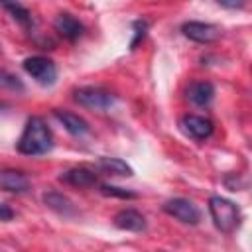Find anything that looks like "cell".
Listing matches in <instances>:
<instances>
[{
  "mask_svg": "<svg viewBox=\"0 0 252 252\" xmlns=\"http://www.w3.org/2000/svg\"><path fill=\"white\" fill-rule=\"evenodd\" d=\"M18 152L24 156H41L47 154L53 148V136L51 130L47 128L45 120L39 116L28 118L24 132L18 140Z\"/></svg>",
  "mask_w": 252,
  "mask_h": 252,
  "instance_id": "cell-1",
  "label": "cell"
},
{
  "mask_svg": "<svg viewBox=\"0 0 252 252\" xmlns=\"http://www.w3.org/2000/svg\"><path fill=\"white\" fill-rule=\"evenodd\" d=\"M209 213L213 217V222L215 226L220 230V232H232L238 224H240V211L238 207L220 197V195H213L209 199Z\"/></svg>",
  "mask_w": 252,
  "mask_h": 252,
  "instance_id": "cell-2",
  "label": "cell"
},
{
  "mask_svg": "<svg viewBox=\"0 0 252 252\" xmlns=\"http://www.w3.org/2000/svg\"><path fill=\"white\" fill-rule=\"evenodd\" d=\"M75 100L85 106V108H93V110H108L116 96L106 91V89H100V87H81L75 91Z\"/></svg>",
  "mask_w": 252,
  "mask_h": 252,
  "instance_id": "cell-3",
  "label": "cell"
},
{
  "mask_svg": "<svg viewBox=\"0 0 252 252\" xmlns=\"http://www.w3.org/2000/svg\"><path fill=\"white\" fill-rule=\"evenodd\" d=\"M24 69L28 75H32V79H35L39 85H45V87L53 85L57 79V69H55L53 61H49L47 57H41V55L24 59Z\"/></svg>",
  "mask_w": 252,
  "mask_h": 252,
  "instance_id": "cell-4",
  "label": "cell"
},
{
  "mask_svg": "<svg viewBox=\"0 0 252 252\" xmlns=\"http://www.w3.org/2000/svg\"><path fill=\"white\" fill-rule=\"evenodd\" d=\"M163 211L185 224H197L201 220V211L197 209V205H193L189 199H183V197L169 199L163 205Z\"/></svg>",
  "mask_w": 252,
  "mask_h": 252,
  "instance_id": "cell-5",
  "label": "cell"
},
{
  "mask_svg": "<svg viewBox=\"0 0 252 252\" xmlns=\"http://www.w3.org/2000/svg\"><path fill=\"white\" fill-rule=\"evenodd\" d=\"M181 32L185 37L197 43H213L220 37V28L207 22H185L181 26Z\"/></svg>",
  "mask_w": 252,
  "mask_h": 252,
  "instance_id": "cell-6",
  "label": "cell"
},
{
  "mask_svg": "<svg viewBox=\"0 0 252 252\" xmlns=\"http://www.w3.org/2000/svg\"><path fill=\"white\" fill-rule=\"evenodd\" d=\"M181 130L193 140H207L213 134V122L199 114H187L181 118Z\"/></svg>",
  "mask_w": 252,
  "mask_h": 252,
  "instance_id": "cell-7",
  "label": "cell"
},
{
  "mask_svg": "<svg viewBox=\"0 0 252 252\" xmlns=\"http://www.w3.org/2000/svg\"><path fill=\"white\" fill-rule=\"evenodd\" d=\"M0 189L8 193H28L30 191V179L20 169H2L0 171Z\"/></svg>",
  "mask_w": 252,
  "mask_h": 252,
  "instance_id": "cell-8",
  "label": "cell"
},
{
  "mask_svg": "<svg viewBox=\"0 0 252 252\" xmlns=\"http://www.w3.org/2000/svg\"><path fill=\"white\" fill-rule=\"evenodd\" d=\"M59 181L67 183V185H73V187H93L96 183V173L85 165H79V167H71L67 171H63L59 175Z\"/></svg>",
  "mask_w": 252,
  "mask_h": 252,
  "instance_id": "cell-9",
  "label": "cell"
},
{
  "mask_svg": "<svg viewBox=\"0 0 252 252\" xmlns=\"http://www.w3.org/2000/svg\"><path fill=\"white\" fill-rule=\"evenodd\" d=\"M114 226H118L120 230H130V232H140L146 228V219L142 213L134 211V209H124L118 211L114 215Z\"/></svg>",
  "mask_w": 252,
  "mask_h": 252,
  "instance_id": "cell-10",
  "label": "cell"
},
{
  "mask_svg": "<svg viewBox=\"0 0 252 252\" xmlns=\"http://www.w3.org/2000/svg\"><path fill=\"white\" fill-rule=\"evenodd\" d=\"M53 28L61 37H65L69 41H75L83 33V24L77 18H73L71 14H59L53 22Z\"/></svg>",
  "mask_w": 252,
  "mask_h": 252,
  "instance_id": "cell-11",
  "label": "cell"
},
{
  "mask_svg": "<svg viewBox=\"0 0 252 252\" xmlns=\"http://www.w3.org/2000/svg\"><path fill=\"white\" fill-rule=\"evenodd\" d=\"M53 114H55V118L63 124V128H65L69 134H73V136H83V134L89 132L87 120L81 118L79 114H73V112H69V110H59V108H55Z\"/></svg>",
  "mask_w": 252,
  "mask_h": 252,
  "instance_id": "cell-12",
  "label": "cell"
},
{
  "mask_svg": "<svg viewBox=\"0 0 252 252\" xmlns=\"http://www.w3.org/2000/svg\"><path fill=\"white\" fill-rule=\"evenodd\" d=\"M215 96V87L209 81H195L187 89V98L197 106H209Z\"/></svg>",
  "mask_w": 252,
  "mask_h": 252,
  "instance_id": "cell-13",
  "label": "cell"
},
{
  "mask_svg": "<svg viewBox=\"0 0 252 252\" xmlns=\"http://www.w3.org/2000/svg\"><path fill=\"white\" fill-rule=\"evenodd\" d=\"M43 203H45L49 209H53V211H57V213H61V215H71V213H73V203H71L63 193L49 191V193L43 195Z\"/></svg>",
  "mask_w": 252,
  "mask_h": 252,
  "instance_id": "cell-14",
  "label": "cell"
},
{
  "mask_svg": "<svg viewBox=\"0 0 252 252\" xmlns=\"http://www.w3.org/2000/svg\"><path fill=\"white\" fill-rule=\"evenodd\" d=\"M98 167L106 173H114V175H132L134 169L120 158H100L98 159Z\"/></svg>",
  "mask_w": 252,
  "mask_h": 252,
  "instance_id": "cell-15",
  "label": "cell"
},
{
  "mask_svg": "<svg viewBox=\"0 0 252 252\" xmlns=\"http://www.w3.org/2000/svg\"><path fill=\"white\" fill-rule=\"evenodd\" d=\"M100 193L106 197H118V199H134L136 193L128 191L124 187H116V185H100Z\"/></svg>",
  "mask_w": 252,
  "mask_h": 252,
  "instance_id": "cell-16",
  "label": "cell"
},
{
  "mask_svg": "<svg viewBox=\"0 0 252 252\" xmlns=\"http://www.w3.org/2000/svg\"><path fill=\"white\" fill-rule=\"evenodd\" d=\"M4 8H6L18 22H22V24H30V22H32V14H30V10L24 8L22 4H4Z\"/></svg>",
  "mask_w": 252,
  "mask_h": 252,
  "instance_id": "cell-17",
  "label": "cell"
},
{
  "mask_svg": "<svg viewBox=\"0 0 252 252\" xmlns=\"http://www.w3.org/2000/svg\"><path fill=\"white\" fill-rule=\"evenodd\" d=\"M0 87L12 89V91H24V85L20 83V79L10 75V73H6V71H0Z\"/></svg>",
  "mask_w": 252,
  "mask_h": 252,
  "instance_id": "cell-18",
  "label": "cell"
},
{
  "mask_svg": "<svg viewBox=\"0 0 252 252\" xmlns=\"http://www.w3.org/2000/svg\"><path fill=\"white\" fill-rule=\"evenodd\" d=\"M146 28H148V24H146V22H136V24H134V30H136V37H134V39H132V43H130V47H132V49H134V47H136V43H138V41L144 37V33H146Z\"/></svg>",
  "mask_w": 252,
  "mask_h": 252,
  "instance_id": "cell-19",
  "label": "cell"
},
{
  "mask_svg": "<svg viewBox=\"0 0 252 252\" xmlns=\"http://www.w3.org/2000/svg\"><path fill=\"white\" fill-rule=\"evenodd\" d=\"M12 219H14V211L8 205L0 203V220H12Z\"/></svg>",
  "mask_w": 252,
  "mask_h": 252,
  "instance_id": "cell-20",
  "label": "cell"
},
{
  "mask_svg": "<svg viewBox=\"0 0 252 252\" xmlns=\"http://www.w3.org/2000/svg\"><path fill=\"white\" fill-rule=\"evenodd\" d=\"M219 4L222 8H240V6H244V2H220V0H219Z\"/></svg>",
  "mask_w": 252,
  "mask_h": 252,
  "instance_id": "cell-21",
  "label": "cell"
}]
</instances>
